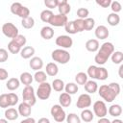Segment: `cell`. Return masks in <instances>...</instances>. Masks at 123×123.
Returning a JSON list of instances; mask_svg holds the SVG:
<instances>
[{"instance_id":"cell-1","label":"cell","mask_w":123,"mask_h":123,"mask_svg":"<svg viewBox=\"0 0 123 123\" xmlns=\"http://www.w3.org/2000/svg\"><path fill=\"white\" fill-rule=\"evenodd\" d=\"M114 52V46L111 42H104L98 49V53L95 55L94 61L97 64H105L108 59Z\"/></svg>"},{"instance_id":"cell-2","label":"cell","mask_w":123,"mask_h":123,"mask_svg":"<svg viewBox=\"0 0 123 123\" xmlns=\"http://www.w3.org/2000/svg\"><path fill=\"white\" fill-rule=\"evenodd\" d=\"M52 59L54 60V62H57L61 64H65L70 61V54L68 51L64 50V49H56L52 52L51 54Z\"/></svg>"},{"instance_id":"cell-3","label":"cell","mask_w":123,"mask_h":123,"mask_svg":"<svg viewBox=\"0 0 123 123\" xmlns=\"http://www.w3.org/2000/svg\"><path fill=\"white\" fill-rule=\"evenodd\" d=\"M11 12H12V13L21 17L22 19L30 16V10L27 7L21 5L19 2H14V3L12 4Z\"/></svg>"},{"instance_id":"cell-4","label":"cell","mask_w":123,"mask_h":123,"mask_svg":"<svg viewBox=\"0 0 123 123\" xmlns=\"http://www.w3.org/2000/svg\"><path fill=\"white\" fill-rule=\"evenodd\" d=\"M22 98H23V102H26L31 107L37 103L35 90L32 86H27L24 87V89L22 91Z\"/></svg>"},{"instance_id":"cell-5","label":"cell","mask_w":123,"mask_h":123,"mask_svg":"<svg viewBox=\"0 0 123 123\" xmlns=\"http://www.w3.org/2000/svg\"><path fill=\"white\" fill-rule=\"evenodd\" d=\"M51 90H52V87L50 84H48L47 82L41 83L37 87V96L40 100H47L51 95Z\"/></svg>"},{"instance_id":"cell-6","label":"cell","mask_w":123,"mask_h":123,"mask_svg":"<svg viewBox=\"0 0 123 123\" xmlns=\"http://www.w3.org/2000/svg\"><path fill=\"white\" fill-rule=\"evenodd\" d=\"M50 113H51V115L53 116V118L55 119V121L57 123H62L66 118L65 111H63V109L62 108L61 105H54L51 108Z\"/></svg>"},{"instance_id":"cell-7","label":"cell","mask_w":123,"mask_h":123,"mask_svg":"<svg viewBox=\"0 0 123 123\" xmlns=\"http://www.w3.org/2000/svg\"><path fill=\"white\" fill-rule=\"evenodd\" d=\"M98 93L106 102H109V103L112 102L116 97V95L111 90V88L108 86V85H102L98 88Z\"/></svg>"},{"instance_id":"cell-8","label":"cell","mask_w":123,"mask_h":123,"mask_svg":"<svg viewBox=\"0 0 123 123\" xmlns=\"http://www.w3.org/2000/svg\"><path fill=\"white\" fill-rule=\"evenodd\" d=\"M2 32H3V34L7 37H10L12 39L18 35V29H17V27L14 24L11 23V22H7V23L3 24V26H2Z\"/></svg>"},{"instance_id":"cell-9","label":"cell","mask_w":123,"mask_h":123,"mask_svg":"<svg viewBox=\"0 0 123 123\" xmlns=\"http://www.w3.org/2000/svg\"><path fill=\"white\" fill-rule=\"evenodd\" d=\"M93 111H94V114L97 117H99V118L105 117L108 113V109H107V106H106L105 102H103L101 100L96 101L93 104Z\"/></svg>"},{"instance_id":"cell-10","label":"cell","mask_w":123,"mask_h":123,"mask_svg":"<svg viewBox=\"0 0 123 123\" xmlns=\"http://www.w3.org/2000/svg\"><path fill=\"white\" fill-rule=\"evenodd\" d=\"M56 44L62 48H64V49H67V48H70L72 45H73V40L72 38L69 37V36H65V35H62V36H59L57 38H56Z\"/></svg>"},{"instance_id":"cell-11","label":"cell","mask_w":123,"mask_h":123,"mask_svg":"<svg viewBox=\"0 0 123 123\" xmlns=\"http://www.w3.org/2000/svg\"><path fill=\"white\" fill-rule=\"evenodd\" d=\"M67 21L68 19L66 15H62L59 13V14H54L52 16V18L49 21V24L54 27H62V26H64L67 23Z\"/></svg>"},{"instance_id":"cell-12","label":"cell","mask_w":123,"mask_h":123,"mask_svg":"<svg viewBox=\"0 0 123 123\" xmlns=\"http://www.w3.org/2000/svg\"><path fill=\"white\" fill-rule=\"evenodd\" d=\"M90 105H91V97L87 93L81 94L76 103V106L79 109H86V108H88Z\"/></svg>"},{"instance_id":"cell-13","label":"cell","mask_w":123,"mask_h":123,"mask_svg":"<svg viewBox=\"0 0 123 123\" xmlns=\"http://www.w3.org/2000/svg\"><path fill=\"white\" fill-rule=\"evenodd\" d=\"M18 113L23 117H29L32 112V107L26 102H22L18 106Z\"/></svg>"},{"instance_id":"cell-14","label":"cell","mask_w":123,"mask_h":123,"mask_svg":"<svg viewBox=\"0 0 123 123\" xmlns=\"http://www.w3.org/2000/svg\"><path fill=\"white\" fill-rule=\"evenodd\" d=\"M94 34H95V37L99 39H106L110 35L108 28L104 25H99L98 27H96Z\"/></svg>"},{"instance_id":"cell-15","label":"cell","mask_w":123,"mask_h":123,"mask_svg":"<svg viewBox=\"0 0 123 123\" xmlns=\"http://www.w3.org/2000/svg\"><path fill=\"white\" fill-rule=\"evenodd\" d=\"M58 10H59L60 14L66 15L67 13L70 12V11H71V7H70V5L68 4V2H67L66 0H62V1H59Z\"/></svg>"},{"instance_id":"cell-16","label":"cell","mask_w":123,"mask_h":123,"mask_svg":"<svg viewBox=\"0 0 123 123\" xmlns=\"http://www.w3.org/2000/svg\"><path fill=\"white\" fill-rule=\"evenodd\" d=\"M30 67L35 71H39L43 66V62L39 57H33L29 62Z\"/></svg>"},{"instance_id":"cell-17","label":"cell","mask_w":123,"mask_h":123,"mask_svg":"<svg viewBox=\"0 0 123 123\" xmlns=\"http://www.w3.org/2000/svg\"><path fill=\"white\" fill-rule=\"evenodd\" d=\"M40 36L44 39H51L54 37V29L50 26H44L40 30Z\"/></svg>"},{"instance_id":"cell-18","label":"cell","mask_w":123,"mask_h":123,"mask_svg":"<svg viewBox=\"0 0 123 123\" xmlns=\"http://www.w3.org/2000/svg\"><path fill=\"white\" fill-rule=\"evenodd\" d=\"M99 41L97 39H88L86 42V49L89 52H96L99 49Z\"/></svg>"},{"instance_id":"cell-19","label":"cell","mask_w":123,"mask_h":123,"mask_svg":"<svg viewBox=\"0 0 123 123\" xmlns=\"http://www.w3.org/2000/svg\"><path fill=\"white\" fill-rule=\"evenodd\" d=\"M71 101H72L71 96H70L69 94H67L66 92L62 93V94L60 95V97H59L60 105H61L62 107H64V108L69 107V106H70V104H71Z\"/></svg>"},{"instance_id":"cell-20","label":"cell","mask_w":123,"mask_h":123,"mask_svg":"<svg viewBox=\"0 0 123 123\" xmlns=\"http://www.w3.org/2000/svg\"><path fill=\"white\" fill-rule=\"evenodd\" d=\"M35 54V48L32 46H25L20 51V56L23 59H30Z\"/></svg>"},{"instance_id":"cell-21","label":"cell","mask_w":123,"mask_h":123,"mask_svg":"<svg viewBox=\"0 0 123 123\" xmlns=\"http://www.w3.org/2000/svg\"><path fill=\"white\" fill-rule=\"evenodd\" d=\"M59 72V67L55 62H49L46 64V75L54 77L58 74Z\"/></svg>"},{"instance_id":"cell-22","label":"cell","mask_w":123,"mask_h":123,"mask_svg":"<svg viewBox=\"0 0 123 123\" xmlns=\"http://www.w3.org/2000/svg\"><path fill=\"white\" fill-rule=\"evenodd\" d=\"M85 90L87 92V94L88 93H94V92H96L97 90H98V85H97V83L95 82V81H87L85 85Z\"/></svg>"},{"instance_id":"cell-23","label":"cell","mask_w":123,"mask_h":123,"mask_svg":"<svg viewBox=\"0 0 123 123\" xmlns=\"http://www.w3.org/2000/svg\"><path fill=\"white\" fill-rule=\"evenodd\" d=\"M18 116H19L18 111L15 109H13V108H10V109H7L5 111V117H6L7 120L12 121V120L17 119Z\"/></svg>"},{"instance_id":"cell-24","label":"cell","mask_w":123,"mask_h":123,"mask_svg":"<svg viewBox=\"0 0 123 123\" xmlns=\"http://www.w3.org/2000/svg\"><path fill=\"white\" fill-rule=\"evenodd\" d=\"M109 113L110 115L113 116V117H117V116H120L121 113H122V108L120 105L118 104H114V105H111L110 108H109Z\"/></svg>"},{"instance_id":"cell-25","label":"cell","mask_w":123,"mask_h":123,"mask_svg":"<svg viewBox=\"0 0 123 123\" xmlns=\"http://www.w3.org/2000/svg\"><path fill=\"white\" fill-rule=\"evenodd\" d=\"M33 80H34V77H33L29 72H23V73L20 75V78H19L20 83H22V84L25 85L26 86H31Z\"/></svg>"},{"instance_id":"cell-26","label":"cell","mask_w":123,"mask_h":123,"mask_svg":"<svg viewBox=\"0 0 123 123\" xmlns=\"http://www.w3.org/2000/svg\"><path fill=\"white\" fill-rule=\"evenodd\" d=\"M20 86V81L17 79V78H11L8 80L7 84H6V86L9 90H15L19 87Z\"/></svg>"},{"instance_id":"cell-27","label":"cell","mask_w":123,"mask_h":123,"mask_svg":"<svg viewBox=\"0 0 123 123\" xmlns=\"http://www.w3.org/2000/svg\"><path fill=\"white\" fill-rule=\"evenodd\" d=\"M93 117H94V114L93 112L90 111V110H87V109H85L84 111H82L81 112V120L85 121V122H90L93 120Z\"/></svg>"},{"instance_id":"cell-28","label":"cell","mask_w":123,"mask_h":123,"mask_svg":"<svg viewBox=\"0 0 123 123\" xmlns=\"http://www.w3.org/2000/svg\"><path fill=\"white\" fill-rule=\"evenodd\" d=\"M107 21L108 23L111 25V26H116L119 24L120 22V17L117 13H114V12H111L108 15L107 17Z\"/></svg>"},{"instance_id":"cell-29","label":"cell","mask_w":123,"mask_h":123,"mask_svg":"<svg viewBox=\"0 0 123 123\" xmlns=\"http://www.w3.org/2000/svg\"><path fill=\"white\" fill-rule=\"evenodd\" d=\"M51 87H52L55 91H58V92L62 91V89H64V83H63V81L61 80V79H55V80H53V82H52Z\"/></svg>"},{"instance_id":"cell-30","label":"cell","mask_w":123,"mask_h":123,"mask_svg":"<svg viewBox=\"0 0 123 123\" xmlns=\"http://www.w3.org/2000/svg\"><path fill=\"white\" fill-rule=\"evenodd\" d=\"M109 76V73H108V70L105 68V67H97V72H96V78L97 80H100V81H104L108 78Z\"/></svg>"},{"instance_id":"cell-31","label":"cell","mask_w":123,"mask_h":123,"mask_svg":"<svg viewBox=\"0 0 123 123\" xmlns=\"http://www.w3.org/2000/svg\"><path fill=\"white\" fill-rule=\"evenodd\" d=\"M33 77H34V80H35L37 83H38V84L44 83V82H46V80H47V75H46V73L43 72V71H41V70L36 71V73H35V75H34Z\"/></svg>"},{"instance_id":"cell-32","label":"cell","mask_w":123,"mask_h":123,"mask_svg":"<svg viewBox=\"0 0 123 123\" xmlns=\"http://www.w3.org/2000/svg\"><path fill=\"white\" fill-rule=\"evenodd\" d=\"M111 62L115 64H119L122 62L123 61V53L121 51H115L111 54Z\"/></svg>"},{"instance_id":"cell-33","label":"cell","mask_w":123,"mask_h":123,"mask_svg":"<svg viewBox=\"0 0 123 123\" xmlns=\"http://www.w3.org/2000/svg\"><path fill=\"white\" fill-rule=\"evenodd\" d=\"M78 89H79L78 86H77L76 84H74V83H68V84H66V85L64 86V90H65V92H66L67 94H69V95L75 94V93L78 91Z\"/></svg>"},{"instance_id":"cell-34","label":"cell","mask_w":123,"mask_h":123,"mask_svg":"<svg viewBox=\"0 0 123 123\" xmlns=\"http://www.w3.org/2000/svg\"><path fill=\"white\" fill-rule=\"evenodd\" d=\"M54 15L53 12L50 11V10H44L40 12V19L41 21L45 22V23H49L50 19L52 18V16Z\"/></svg>"},{"instance_id":"cell-35","label":"cell","mask_w":123,"mask_h":123,"mask_svg":"<svg viewBox=\"0 0 123 123\" xmlns=\"http://www.w3.org/2000/svg\"><path fill=\"white\" fill-rule=\"evenodd\" d=\"M21 25L25 29H32L35 25V20L32 16H28L21 20Z\"/></svg>"},{"instance_id":"cell-36","label":"cell","mask_w":123,"mask_h":123,"mask_svg":"<svg viewBox=\"0 0 123 123\" xmlns=\"http://www.w3.org/2000/svg\"><path fill=\"white\" fill-rule=\"evenodd\" d=\"M87 78L88 77H87L86 73H85V72H79L75 76V81H76V83L78 85H83L84 86L87 82Z\"/></svg>"},{"instance_id":"cell-37","label":"cell","mask_w":123,"mask_h":123,"mask_svg":"<svg viewBox=\"0 0 123 123\" xmlns=\"http://www.w3.org/2000/svg\"><path fill=\"white\" fill-rule=\"evenodd\" d=\"M8 49H9V51H10L12 54H17V53H20V51H21V47H20L17 43H15L13 40H11V41L9 42V44H8Z\"/></svg>"},{"instance_id":"cell-38","label":"cell","mask_w":123,"mask_h":123,"mask_svg":"<svg viewBox=\"0 0 123 123\" xmlns=\"http://www.w3.org/2000/svg\"><path fill=\"white\" fill-rule=\"evenodd\" d=\"M95 25V21L93 18L87 17L86 19H84V27H85V31H90L93 29Z\"/></svg>"},{"instance_id":"cell-39","label":"cell","mask_w":123,"mask_h":123,"mask_svg":"<svg viewBox=\"0 0 123 123\" xmlns=\"http://www.w3.org/2000/svg\"><path fill=\"white\" fill-rule=\"evenodd\" d=\"M65 120L67 123H81V118L76 113H73V112L66 115Z\"/></svg>"},{"instance_id":"cell-40","label":"cell","mask_w":123,"mask_h":123,"mask_svg":"<svg viewBox=\"0 0 123 123\" xmlns=\"http://www.w3.org/2000/svg\"><path fill=\"white\" fill-rule=\"evenodd\" d=\"M73 24H74V27H75V30L77 33H80V32H83L85 31V27H84V20L83 19H75L73 20Z\"/></svg>"},{"instance_id":"cell-41","label":"cell","mask_w":123,"mask_h":123,"mask_svg":"<svg viewBox=\"0 0 123 123\" xmlns=\"http://www.w3.org/2000/svg\"><path fill=\"white\" fill-rule=\"evenodd\" d=\"M88 14H89V12L86 8H79L77 10V16L79 17V19H83L84 20V19L87 18Z\"/></svg>"},{"instance_id":"cell-42","label":"cell","mask_w":123,"mask_h":123,"mask_svg":"<svg viewBox=\"0 0 123 123\" xmlns=\"http://www.w3.org/2000/svg\"><path fill=\"white\" fill-rule=\"evenodd\" d=\"M12 40H13L15 43H17L20 47H23V46H25V44H26V42H27V39H26V37L23 36V35H17L15 37H13Z\"/></svg>"},{"instance_id":"cell-43","label":"cell","mask_w":123,"mask_h":123,"mask_svg":"<svg viewBox=\"0 0 123 123\" xmlns=\"http://www.w3.org/2000/svg\"><path fill=\"white\" fill-rule=\"evenodd\" d=\"M10 107V103H9V99H8V94L4 93L0 95V108H8Z\"/></svg>"},{"instance_id":"cell-44","label":"cell","mask_w":123,"mask_h":123,"mask_svg":"<svg viewBox=\"0 0 123 123\" xmlns=\"http://www.w3.org/2000/svg\"><path fill=\"white\" fill-rule=\"evenodd\" d=\"M64 29L68 34H71V35L77 34L75 27H74V24H73V21H67V23L64 25Z\"/></svg>"},{"instance_id":"cell-45","label":"cell","mask_w":123,"mask_h":123,"mask_svg":"<svg viewBox=\"0 0 123 123\" xmlns=\"http://www.w3.org/2000/svg\"><path fill=\"white\" fill-rule=\"evenodd\" d=\"M97 67L96 65H89L87 68V76L90 77L91 79H95L96 78V72H97Z\"/></svg>"},{"instance_id":"cell-46","label":"cell","mask_w":123,"mask_h":123,"mask_svg":"<svg viewBox=\"0 0 123 123\" xmlns=\"http://www.w3.org/2000/svg\"><path fill=\"white\" fill-rule=\"evenodd\" d=\"M8 99H9V103H10V107L11 106H14L15 104L18 103V96L15 93H8Z\"/></svg>"},{"instance_id":"cell-47","label":"cell","mask_w":123,"mask_h":123,"mask_svg":"<svg viewBox=\"0 0 123 123\" xmlns=\"http://www.w3.org/2000/svg\"><path fill=\"white\" fill-rule=\"evenodd\" d=\"M111 9L112 12L117 13V12H119L121 11L122 6H121V4H120L118 1H112V2L111 3Z\"/></svg>"},{"instance_id":"cell-48","label":"cell","mask_w":123,"mask_h":123,"mask_svg":"<svg viewBox=\"0 0 123 123\" xmlns=\"http://www.w3.org/2000/svg\"><path fill=\"white\" fill-rule=\"evenodd\" d=\"M108 86L111 88V90L117 96L120 93V86L117 83H111L110 85H108Z\"/></svg>"},{"instance_id":"cell-49","label":"cell","mask_w":123,"mask_h":123,"mask_svg":"<svg viewBox=\"0 0 123 123\" xmlns=\"http://www.w3.org/2000/svg\"><path fill=\"white\" fill-rule=\"evenodd\" d=\"M44 5H45L47 8H49V9L58 8L59 0H45V1H44Z\"/></svg>"},{"instance_id":"cell-50","label":"cell","mask_w":123,"mask_h":123,"mask_svg":"<svg viewBox=\"0 0 123 123\" xmlns=\"http://www.w3.org/2000/svg\"><path fill=\"white\" fill-rule=\"evenodd\" d=\"M9 58L8 51L6 49L0 48V62H5Z\"/></svg>"},{"instance_id":"cell-51","label":"cell","mask_w":123,"mask_h":123,"mask_svg":"<svg viewBox=\"0 0 123 123\" xmlns=\"http://www.w3.org/2000/svg\"><path fill=\"white\" fill-rule=\"evenodd\" d=\"M111 0H96V4L103 8H108L109 6H111Z\"/></svg>"},{"instance_id":"cell-52","label":"cell","mask_w":123,"mask_h":123,"mask_svg":"<svg viewBox=\"0 0 123 123\" xmlns=\"http://www.w3.org/2000/svg\"><path fill=\"white\" fill-rule=\"evenodd\" d=\"M9 77V73L5 68H0V81H5Z\"/></svg>"},{"instance_id":"cell-53","label":"cell","mask_w":123,"mask_h":123,"mask_svg":"<svg viewBox=\"0 0 123 123\" xmlns=\"http://www.w3.org/2000/svg\"><path fill=\"white\" fill-rule=\"evenodd\" d=\"M20 123H36V120H35V118H33V117H26V118L23 119Z\"/></svg>"},{"instance_id":"cell-54","label":"cell","mask_w":123,"mask_h":123,"mask_svg":"<svg viewBox=\"0 0 123 123\" xmlns=\"http://www.w3.org/2000/svg\"><path fill=\"white\" fill-rule=\"evenodd\" d=\"M97 123H111V121L106 117H102V118H99Z\"/></svg>"},{"instance_id":"cell-55","label":"cell","mask_w":123,"mask_h":123,"mask_svg":"<svg viewBox=\"0 0 123 123\" xmlns=\"http://www.w3.org/2000/svg\"><path fill=\"white\" fill-rule=\"evenodd\" d=\"M37 123H50V120L48 118H46V117H42V118L38 119Z\"/></svg>"},{"instance_id":"cell-56","label":"cell","mask_w":123,"mask_h":123,"mask_svg":"<svg viewBox=\"0 0 123 123\" xmlns=\"http://www.w3.org/2000/svg\"><path fill=\"white\" fill-rule=\"evenodd\" d=\"M122 69H123V65L121 64L120 67H119V76H120V78H123V75H122Z\"/></svg>"},{"instance_id":"cell-57","label":"cell","mask_w":123,"mask_h":123,"mask_svg":"<svg viewBox=\"0 0 123 123\" xmlns=\"http://www.w3.org/2000/svg\"><path fill=\"white\" fill-rule=\"evenodd\" d=\"M111 123H123V121L120 120V119H114V120H112Z\"/></svg>"},{"instance_id":"cell-58","label":"cell","mask_w":123,"mask_h":123,"mask_svg":"<svg viewBox=\"0 0 123 123\" xmlns=\"http://www.w3.org/2000/svg\"><path fill=\"white\" fill-rule=\"evenodd\" d=\"M0 123H8V120L5 118H0Z\"/></svg>"}]
</instances>
